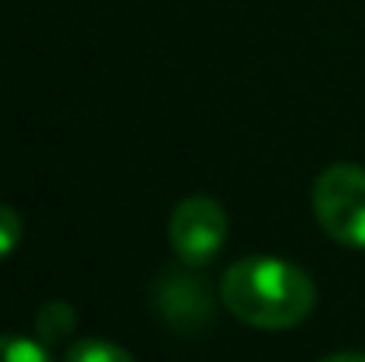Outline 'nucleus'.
I'll return each instance as SVG.
<instances>
[{"instance_id": "obj_7", "label": "nucleus", "mask_w": 365, "mask_h": 362, "mask_svg": "<svg viewBox=\"0 0 365 362\" xmlns=\"http://www.w3.org/2000/svg\"><path fill=\"white\" fill-rule=\"evenodd\" d=\"M64 362H135L121 345L114 341H103V338H86V341H75L68 352H64Z\"/></svg>"}, {"instance_id": "obj_8", "label": "nucleus", "mask_w": 365, "mask_h": 362, "mask_svg": "<svg viewBox=\"0 0 365 362\" xmlns=\"http://www.w3.org/2000/svg\"><path fill=\"white\" fill-rule=\"evenodd\" d=\"M21 238H25V224H21L18 210L0 203V259H7L21 245Z\"/></svg>"}, {"instance_id": "obj_3", "label": "nucleus", "mask_w": 365, "mask_h": 362, "mask_svg": "<svg viewBox=\"0 0 365 362\" xmlns=\"http://www.w3.org/2000/svg\"><path fill=\"white\" fill-rule=\"evenodd\" d=\"M167 241L188 270L210 266L227 245V210L213 196L181 199L170 213Z\"/></svg>"}, {"instance_id": "obj_1", "label": "nucleus", "mask_w": 365, "mask_h": 362, "mask_svg": "<svg viewBox=\"0 0 365 362\" xmlns=\"http://www.w3.org/2000/svg\"><path fill=\"white\" fill-rule=\"evenodd\" d=\"M224 309L255 331H287L316 309V281L287 259L245 256L220 277Z\"/></svg>"}, {"instance_id": "obj_2", "label": "nucleus", "mask_w": 365, "mask_h": 362, "mask_svg": "<svg viewBox=\"0 0 365 362\" xmlns=\"http://www.w3.org/2000/svg\"><path fill=\"white\" fill-rule=\"evenodd\" d=\"M316 224L344 248H365V167L330 164L312 185Z\"/></svg>"}, {"instance_id": "obj_6", "label": "nucleus", "mask_w": 365, "mask_h": 362, "mask_svg": "<svg viewBox=\"0 0 365 362\" xmlns=\"http://www.w3.org/2000/svg\"><path fill=\"white\" fill-rule=\"evenodd\" d=\"M0 362H53L50 345L25 334H0Z\"/></svg>"}, {"instance_id": "obj_5", "label": "nucleus", "mask_w": 365, "mask_h": 362, "mask_svg": "<svg viewBox=\"0 0 365 362\" xmlns=\"http://www.w3.org/2000/svg\"><path fill=\"white\" fill-rule=\"evenodd\" d=\"M71 331H75V309H71L68 302H46V306L36 313V338H39L43 345L53 348V345L68 341Z\"/></svg>"}, {"instance_id": "obj_4", "label": "nucleus", "mask_w": 365, "mask_h": 362, "mask_svg": "<svg viewBox=\"0 0 365 362\" xmlns=\"http://www.w3.org/2000/svg\"><path fill=\"white\" fill-rule=\"evenodd\" d=\"M153 306L174 331L185 334H195L213 320V291L199 273H163L153 288Z\"/></svg>"}, {"instance_id": "obj_9", "label": "nucleus", "mask_w": 365, "mask_h": 362, "mask_svg": "<svg viewBox=\"0 0 365 362\" xmlns=\"http://www.w3.org/2000/svg\"><path fill=\"white\" fill-rule=\"evenodd\" d=\"M319 362H365V352H337V356H327Z\"/></svg>"}]
</instances>
